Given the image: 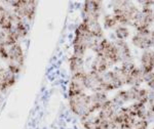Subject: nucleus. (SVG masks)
Here are the masks:
<instances>
[{
  "label": "nucleus",
  "instance_id": "1",
  "mask_svg": "<svg viewBox=\"0 0 154 129\" xmlns=\"http://www.w3.org/2000/svg\"><path fill=\"white\" fill-rule=\"evenodd\" d=\"M98 38L91 33L85 22H81L75 30V37L73 40V54L77 58H83L88 49H91Z\"/></svg>",
  "mask_w": 154,
  "mask_h": 129
},
{
  "label": "nucleus",
  "instance_id": "2",
  "mask_svg": "<svg viewBox=\"0 0 154 129\" xmlns=\"http://www.w3.org/2000/svg\"><path fill=\"white\" fill-rule=\"evenodd\" d=\"M0 58L7 59L8 70L18 74L24 64V52L18 43H4L0 48Z\"/></svg>",
  "mask_w": 154,
  "mask_h": 129
},
{
  "label": "nucleus",
  "instance_id": "3",
  "mask_svg": "<svg viewBox=\"0 0 154 129\" xmlns=\"http://www.w3.org/2000/svg\"><path fill=\"white\" fill-rule=\"evenodd\" d=\"M139 11L138 6L131 1H115L113 3L112 14L120 26H131L133 19Z\"/></svg>",
  "mask_w": 154,
  "mask_h": 129
},
{
  "label": "nucleus",
  "instance_id": "4",
  "mask_svg": "<svg viewBox=\"0 0 154 129\" xmlns=\"http://www.w3.org/2000/svg\"><path fill=\"white\" fill-rule=\"evenodd\" d=\"M102 82H103V89L105 92L115 90L125 85L126 76L120 71L118 67V68H114L113 70L104 73L102 75Z\"/></svg>",
  "mask_w": 154,
  "mask_h": 129
},
{
  "label": "nucleus",
  "instance_id": "5",
  "mask_svg": "<svg viewBox=\"0 0 154 129\" xmlns=\"http://www.w3.org/2000/svg\"><path fill=\"white\" fill-rule=\"evenodd\" d=\"M69 106L72 113L79 117H83L88 115L89 106H91V95L85 92L80 93L78 95L69 98Z\"/></svg>",
  "mask_w": 154,
  "mask_h": 129
},
{
  "label": "nucleus",
  "instance_id": "6",
  "mask_svg": "<svg viewBox=\"0 0 154 129\" xmlns=\"http://www.w3.org/2000/svg\"><path fill=\"white\" fill-rule=\"evenodd\" d=\"M9 3L14 6V14L22 20L32 21L35 16L37 2L36 1H11Z\"/></svg>",
  "mask_w": 154,
  "mask_h": 129
},
{
  "label": "nucleus",
  "instance_id": "7",
  "mask_svg": "<svg viewBox=\"0 0 154 129\" xmlns=\"http://www.w3.org/2000/svg\"><path fill=\"white\" fill-rule=\"evenodd\" d=\"M101 1H95V0H88L83 3L82 7V21L89 23V22L99 21L102 14V5Z\"/></svg>",
  "mask_w": 154,
  "mask_h": 129
},
{
  "label": "nucleus",
  "instance_id": "8",
  "mask_svg": "<svg viewBox=\"0 0 154 129\" xmlns=\"http://www.w3.org/2000/svg\"><path fill=\"white\" fill-rule=\"evenodd\" d=\"M151 30L147 29L144 31L136 32V34L131 37V43L134 46H136L137 48L143 49V50H147L150 49L151 47Z\"/></svg>",
  "mask_w": 154,
  "mask_h": 129
},
{
  "label": "nucleus",
  "instance_id": "9",
  "mask_svg": "<svg viewBox=\"0 0 154 129\" xmlns=\"http://www.w3.org/2000/svg\"><path fill=\"white\" fill-rule=\"evenodd\" d=\"M84 86H85V89L93 91V93L98 92V91H104L103 82H102V75L94 71L88 72Z\"/></svg>",
  "mask_w": 154,
  "mask_h": 129
},
{
  "label": "nucleus",
  "instance_id": "10",
  "mask_svg": "<svg viewBox=\"0 0 154 129\" xmlns=\"http://www.w3.org/2000/svg\"><path fill=\"white\" fill-rule=\"evenodd\" d=\"M107 100H108V96H107V92L105 91H98V92L91 93L88 115H93L96 112L100 111Z\"/></svg>",
  "mask_w": 154,
  "mask_h": 129
},
{
  "label": "nucleus",
  "instance_id": "11",
  "mask_svg": "<svg viewBox=\"0 0 154 129\" xmlns=\"http://www.w3.org/2000/svg\"><path fill=\"white\" fill-rule=\"evenodd\" d=\"M141 69L144 74H150L154 72V50H144L141 56Z\"/></svg>",
  "mask_w": 154,
  "mask_h": 129
},
{
  "label": "nucleus",
  "instance_id": "12",
  "mask_svg": "<svg viewBox=\"0 0 154 129\" xmlns=\"http://www.w3.org/2000/svg\"><path fill=\"white\" fill-rule=\"evenodd\" d=\"M16 83V74L0 66V91L11 87Z\"/></svg>",
  "mask_w": 154,
  "mask_h": 129
},
{
  "label": "nucleus",
  "instance_id": "13",
  "mask_svg": "<svg viewBox=\"0 0 154 129\" xmlns=\"http://www.w3.org/2000/svg\"><path fill=\"white\" fill-rule=\"evenodd\" d=\"M110 67L111 64H109V62L102 54H96V58L91 62V71H94L96 73L100 74V75H103L104 73H106L108 71V69Z\"/></svg>",
  "mask_w": 154,
  "mask_h": 129
},
{
  "label": "nucleus",
  "instance_id": "14",
  "mask_svg": "<svg viewBox=\"0 0 154 129\" xmlns=\"http://www.w3.org/2000/svg\"><path fill=\"white\" fill-rule=\"evenodd\" d=\"M144 78H145V74L142 71V69L136 67L135 70L126 77L125 85L130 86V87H140L141 84L144 82Z\"/></svg>",
  "mask_w": 154,
  "mask_h": 129
},
{
  "label": "nucleus",
  "instance_id": "15",
  "mask_svg": "<svg viewBox=\"0 0 154 129\" xmlns=\"http://www.w3.org/2000/svg\"><path fill=\"white\" fill-rule=\"evenodd\" d=\"M151 25H152V22H151L141 10L136 14L135 18L133 19V22H131V26L136 29L137 32L147 30L150 28Z\"/></svg>",
  "mask_w": 154,
  "mask_h": 129
},
{
  "label": "nucleus",
  "instance_id": "16",
  "mask_svg": "<svg viewBox=\"0 0 154 129\" xmlns=\"http://www.w3.org/2000/svg\"><path fill=\"white\" fill-rule=\"evenodd\" d=\"M114 44L116 46V49L118 51L119 58H120L121 63L125 61H128L131 58V48L130 45L128 44L126 41H122V40H115L114 41Z\"/></svg>",
  "mask_w": 154,
  "mask_h": 129
},
{
  "label": "nucleus",
  "instance_id": "17",
  "mask_svg": "<svg viewBox=\"0 0 154 129\" xmlns=\"http://www.w3.org/2000/svg\"><path fill=\"white\" fill-rule=\"evenodd\" d=\"M111 100L119 108H122V106L126 103H131L130 93H128V89H121V90H119Z\"/></svg>",
  "mask_w": 154,
  "mask_h": 129
},
{
  "label": "nucleus",
  "instance_id": "18",
  "mask_svg": "<svg viewBox=\"0 0 154 129\" xmlns=\"http://www.w3.org/2000/svg\"><path fill=\"white\" fill-rule=\"evenodd\" d=\"M69 68L72 73V75L80 72L85 71L84 70V61L81 58H77V56H72L69 59Z\"/></svg>",
  "mask_w": 154,
  "mask_h": 129
},
{
  "label": "nucleus",
  "instance_id": "19",
  "mask_svg": "<svg viewBox=\"0 0 154 129\" xmlns=\"http://www.w3.org/2000/svg\"><path fill=\"white\" fill-rule=\"evenodd\" d=\"M81 125L85 129H95L100 123V119H99L98 115H85L80 118Z\"/></svg>",
  "mask_w": 154,
  "mask_h": 129
},
{
  "label": "nucleus",
  "instance_id": "20",
  "mask_svg": "<svg viewBox=\"0 0 154 129\" xmlns=\"http://www.w3.org/2000/svg\"><path fill=\"white\" fill-rule=\"evenodd\" d=\"M84 91H85V86H84V84L71 79L70 83H69V88H68L69 98L78 95V94H80V93H83Z\"/></svg>",
  "mask_w": 154,
  "mask_h": 129
},
{
  "label": "nucleus",
  "instance_id": "21",
  "mask_svg": "<svg viewBox=\"0 0 154 129\" xmlns=\"http://www.w3.org/2000/svg\"><path fill=\"white\" fill-rule=\"evenodd\" d=\"M86 24H88L91 33L93 34L96 38H98V39L105 38V37H104V29H103V27H102V25L100 24V22L99 21L89 22V23H86Z\"/></svg>",
  "mask_w": 154,
  "mask_h": 129
},
{
  "label": "nucleus",
  "instance_id": "22",
  "mask_svg": "<svg viewBox=\"0 0 154 129\" xmlns=\"http://www.w3.org/2000/svg\"><path fill=\"white\" fill-rule=\"evenodd\" d=\"M114 35L116 37V40H122L125 41L126 39L130 37L131 35V31L128 27L125 26H117L114 30Z\"/></svg>",
  "mask_w": 154,
  "mask_h": 129
},
{
  "label": "nucleus",
  "instance_id": "23",
  "mask_svg": "<svg viewBox=\"0 0 154 129\" xmlns=\"http://www.w3.org/2000/svg\"><path fill=\"white\" fill-rule=\"evenodd\" d=\"M117 25H118V22L113 14H107L104 16V18H103L104 29H107V30L115 29L116 27H117Z\"/></svg>",
  "mask_w": 154,
  "mask_h": 129
},
{
  "label": "nucleus",
  "instance_id": "24",
  "mask_svg": "<svg viewBox=\"0 0 154 129\" xmlns=\"http://www.w3.org/2000/svg\"><path fill=\"white\" fill-rule=\"evenodd\" d=\"M136 64L134 63L133 61H131V59H128V61H125V62H122L120 64V67H119V69H120V71L122 72L125 75L128 77L130 74L133 72L134 70L136 69Z\"/></svg>",
  "mask_w": 154,
  "mask_h": 129
},
{
  "label": "nucleus",
  "instance_id": "25",
  "mask_svg": "<svg viewBox=\"0 0 154 129\" xmlns=\"http://www.w3.org/2000/svg\"><path fill=\"white\" fill-rule=\"evenodd\" d=\"M149 93H150V90H148L147 88H139V92H138V96H137V100L136 103H139L141 105H147L148 104V100H149Z\"/></svg>",
  "mask_w": 154,
  "mask_h": 129
},
{
  "label": "nucleus",
  "instance_id": "26",
  "mask_svg": "<svg viewBox=\"0 0 154 129\" xmlns=\"http://www.w3.org/2000/svg\"><path fill=\"white\" fill-rule=\"evenodd\" d=\"M149 125L148 120H143V119L136 118L134 123L131 124L130 129H147Z\"/></svg>",
  "mask_w": 154,
  "mask_h": 129
},
{
  "label": "nucleus",
  "instance_id": "27",
  "mask_svg": "<svg viewBox=\"0 0 154 129\" xmlns=\"http://www.w3.org/2000/svg\"><path fill=\"white\" fill-rule=\"evenodd\" d=\"M144 82H146L149 88L154 90V72L150 74H146L145 78H144Z\"/></svg>",
  "mask_w": 154,
  "mask_h": 129
},
{
  "label": "nucleus",
  "instance_id": "28",
  "mask_svg": "<svg viewBox=\"0 0 154 129\" xmlns=\"http://www.w3.org/2000/svg\"><path fill=\"white\" fill-rule=\"evenodd\" d=\"M148 111H154V91H150L149 93V100L147 104Z\"/></svg>",
  "mask_w": 154,
  "mask_h": 129
},
{
  "label": "nucleus",
  "instance_id": "29",
  "mask_svg": "<svg viewBox=\"0 0 154 129\" xmlns=\"http://www.w3.org/2000/svg\"><path fill=\"white\" fill-rule=\"evenodd\" d=\"M147 120H148V122H153L154 123V111H148Z\"/></svg>",
  "mask_w": 154,
  "mask_h": 129
},
{
  "label": "nucleus",
  "instance_id": "30",
  "mask_svg": "<svg viewBox=\"0 0 154 129\" xmlns=\"http://www.w3.org/2000/svg\"><path fill=\"white\" fill-rule=\"evenodd\" d=\"M5 12H6V9L4 8V7L1 5V4H0V20H1V18L3 16V14H5Z\"/></svg>",
  "mask_w": 154,
  "mask_h": 129
},
{
  "label": "nucleus",
  "instance_id": "31",
  "mask_svg": "<svg viewBox=\"0 0 154 129\" xmlns=\"http://www.w3.org/2000/svg\"><path fill=\"white\" fill-rule=\"evenodd\" d=\"M4 44V37H3V33H0V48L2 47V45Z\"/></svg>",
  "mask_w": 154,
  "mask_h": 129
},
{
  "label": "nucleus",
  "instance_id": "32",
  "mask_svg": "<svg viewBox=\"0 0 154 129\" xmlns=\"http://www.w3.org/2000/svg\"><path fill=\"white\" fill-rule=\"evenodd\" d=\"M150 40H151V47H154V31H151Z\"/></svg>",
  "mask_w": 154,
  "mask_h": 129
},
{
  "label": "nucleus",
  "instance_id": "33",
  "mask_svg": "<svg viewBox=\"0 0 154 129\" xmlns=\"http://www.w3.org/2000/svg\"><path fill=\"white\" fill-rule=\"evenodd\" d=\"M153 129H154V126H153Z\"/></svg>",
  "mask_w": 154,
  "mask_h": 129
},
{
  "label": "nucleus",
  "instance_id": "34",
  "mask_svg": "<svg viewBox=\"0 0 154 129\" xmlns=\"http://www.w3.org/2000/svg\"><path fill=\"white\" fill-rule=\"evenodd\" d=\"M95 129H98V128H95Z\"/></svg>",
  "mask_w": 154,
  "mask_h": 129
}]
</instances>
